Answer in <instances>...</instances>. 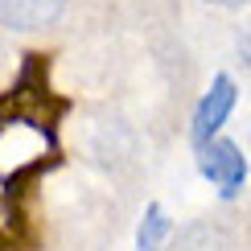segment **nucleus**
Wrapping results in <instances>:
<instances>
[{"instance_id": "f257e3e1", "label": "nucleus", "mask_w": 251, "mask_h": 251, "mask_svg": "<svg viewBox=\"0 0 251 251\" xmlns=\"http://www.w3.org/2000/svg\"><path fill=\"white\" fill-rule=\"evenodd\" d=\"M4 107H13V120L37 124V128L46 132V140L54 144V136H58L54 124H58V116L70 111V99H58L54 91H50V54H25L13 87H8V95H4Z\"/></svg>"}, {"instance_id": "f03ea898", "label": "nucleus", "mask_w": 251, "mask_h": 251, "mask_svg": "<svg viewBox=\"0 0 251 251\" xmlns=\"http://www.w3.org/2000/svg\"><path fill=\"white\" fill-rule=\"evenodd\" d=\"M198 169L218 185V194H223V198H235L239 190H243V181H247V156L239 152L235 140H223V136H218L214 144H206V149H202Z\"/></svg>"}, {"instance_id": "7ed1b4c3", "label": "nucleus", "mask_w": 251, "mask_h": 251, "mask_svg": "<svg viewBox=\"0 0 251 251\" xmlns=\"http://www.w3.org/2000/svg\"><path fill=\"white\" fill-rule=\"evenodd\" d=\"M231 107H235V82L231 75H218L210 82V91L202 95V103H198V111H194V144L198 149H206V144H214V132L226 124V116H231Z\"/></svg>"}, {"instance_id": "20e7f679", "label": "nucleus", "mask_w": 251, "mask_h": 251, "mask_svg": "<svg viewBox=\"0 0 251 251\" xmlns=\"http://www.w3.org/2000/svg\"><path fill=\"white\" fill-rule=\"evenodd\" d=\"M62 13V0H4L8 29H41Z\"/></svg>"}, {"instance_id": "39448f33", "label": "nucleus", "mask_w": 251, "mask_h": 251, "mask_svg": "<svg viewBox=\"0 0 251 251\" xmlns=\"http://www.w3.org/2000/svg\"><path fill=\"white\" fill-rule=\"evenodd\" d=\"M62 165V156H37V161H29V165H21V169H13L4 177V206H21V198L29 194V185L37 181L41 173H50V169H58Z\"/></svg>"}, {"instance_id": "423d86ee", "label": "nucleus", "mask_w": 251, "mask_h": 251, "mask_svg": "<svg viewBox=\"0 0 251 251\" xmlns=\"http://www.w3.org/2000/svg\"><path fill=\"white\" fill-rule=\"evenodd\" d=\"M165 235H169V218H165V210L152 202L149 210H144L140 231H136V247H140V251H156V247L165 243Z\"/></svg>"}, {"instance_id": "0eeeda50", "label": "nucleus", "mask_w": 251, "mask_h": 251, "mask_svg": "<svg viewBox=\"0 0 251 251\" xmlns=\"http://www.w3.org/2000/svg\"><path fill=\"white\" fill-rule=\"evenodd\" d=\"M239 50H243V58H247V66H251V29L243 33V41H239Z\"/></svg>"}, {"instance_id": "6e6552de", "label": "nucleus", "mask_w": 251, "mask_h": 251, "mask_svg": "<svg viewBox=\"0 0 251 251\" xmlns=\"http://www.w3.org/2000/svg\"><path fill=\"white\" fill-rule=\"evenodd\" d=\"M210 4H223V8H239V4H247V0H210Z\"/></svg>"}]
</instances>
